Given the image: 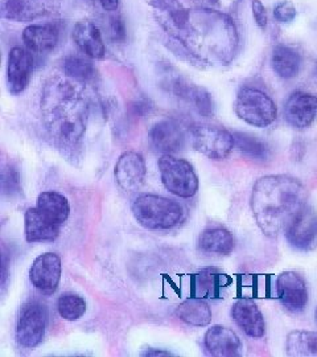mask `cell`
<instances>
[{
	"instance_id": "obj_1",
	"label": "cell",
	"mask_w": 317,
	"mask_h": 357,
	"mask_svg": "<svg viewBox=\"0 0 317 357\" xmlns=\"http://www.w3.org/2000/svg\"><path fill=\"white\" fill-rule=\"evenodd\" d=\"M89 101L78 84L52 79L41 97V115L54 144L65 153H75L86 131Z\"/></svg>"
},
{
	"instance_id": "obj_2",
	"label": "cell",
	"mask_w": 317,
	"mask_h": 357,
	"mask_svg": "<svg viewBox=\"0 0 317 357\" xmlns=\"http://www.w3.org/2000/svg\"><path fill=\"white\" fill-rule=\"evenodd\" d=\"M169 22L183 31L178 38L192 54L206 64H228L237 52L238 35L228 15L205 8L193 13L172 10Z\"/></svg>"
},
{
	"instance_id": "obj_3",
	"label": "cell",
	"mask_w": 317,
	"mask_h": 357,
	"mask_svg": "<svg viewBox=\"0 0 317 357\" xmlns=\"http://www.w3.org/2000/svg\"><path fill=\"white\" fill-rule=\"evenodd\" d=\"M307 191L297 178L268 175L259 178L252 193L255 221L267 237H277L307 206Z\"/></svg>"
},
{
	"instance_id": "obj_4",
	"label": "cell",
	"mask_w": 317,
	"mask_h": 357,
	"mask_svg": "<svg viewBox=\"0 0 317 357\" xmlns=\"http://www.w3.org/2000/svg\"><path fill=\"white\" fill-rule=\"evenodd\" d=\"M132 213L147 229H171L185 220V209L178 202L157 195L144 193L132 203Z\"/></svg>"
},
{
	"instance_id": "obj_5",
	"label": "cell",
	"mask_w": 317,
	"mask_h": 357,
	"mask_svg": "<svg viewBox=\"0 0 317 357\" xmlns=\"http://www.w3.org/2000/svg\"><path fill=\"white\" fill-rule=\"evenodd\" d=\"M238 118L254 128H267L277 119V105L262 90L243 88L234 103Z\"/></svg>"
},
{
	"instance_id": "obj_6",
	"label": "cell",
	"mask_w": 317,
	"mask_h": 357,
	"mask_svg": "<svg viewBox=\"0 0 317 357\" xmlns=\"http://www.w3.org/2000/svg\"><path fill=\"white\" fill-rule=\"evenodd\" d=\"M159 169L165 188L183 199H190L199 191V178L190 162L171 153L159 159Z\"/></svg>"
},
{
	"instance_id": "obj_7",
	"label": "cell",
	"mask_w": 317,
	"mask_h": 357,
	"mask_svg": "<svg viewBox=\"0 0 317 357\" xmlns=\"http://www.w3.org/2000/svg\"><path fill=\"white\" fill-rule=\"evenodd\" d=\"M193 147L213 160L228 158L234 149V137L228 130L212 125H196L190 130Z\"/></svg>"
},
{
	"instance_id": "obj_8",
	"label": "cell",
	"mask_w": 317,
	"mask_h": 357,
	"mask_svg": "<svg viewBox=\"0 0 317 357\" xmlns=\"http://www.w3.org/2000/svg\"><path fill=\"white\" fill-rule=\"evenodd\" d=\"M48 311L38 301H29L20 310L16 327V339L24 348L38 347L45 335Z\"/></svg>"
},
{
	"instance_id": "obj_9",
	"label": "cell",
	"mask_w": 317,
	"mask_h": 357,
	"mask_svg": "<svg viewBox=\"0 0 317 357\" xmlns=\"http://www.w3.org/2000/svg\"><path fill=\"white\" fill-rule=\"evenodd\" d=\"M61 259L54 253L38 255L29 270L32 284L44 295L56 293L61 280Z\"/></svg>"
},
{
	"instance_id": "obj_10",
	"label": "cell",
	"mask_w": 317,
	"mask_h": 357,
	"mask_svg": "<svg viewBox=\"0 0 317 357\" xmlns=\"http://www.w3.org/2000/svg\"><path fill=\"white\" fill-rule=\"evenodd\" d=\"M277 294L280 303L292 312L303 311L308 303V290L302 275L284 271L277 280Z\"/></svg>"
},
{
	"instance_id": "obj_11",
	"label": "cell",
	"mask_w": 317,
	"mask_h": 357,
	"mask_svg": "<svg viewBox=\"0 0 317 357\" xmlns=\"http://www.w3.org/2000/svg\"><path fill=\"white\" fill-rule=\"evenodd\" d=\"M286 237L295 249L311 250L317 246V213L305 206L286 229Z\"/></svg>"
},
{
	"instance_id": "obj_12",
	"label": "cell",
	"mask_w": 317,
	"mask_h": 357,
	"mask_svg": "<svg viewBox=\"0 0 317 357\" xmlns=\"http://www.w3.org/2000/svg\"><path fill=\"white\" fill-rule=\"evenodd\" d=\"M317 115V97L304 91L292 93L284 106L286 121L295 128H309Z\"/></svg>"
},
{
	"instance_id": "obj_13",
	"label": "cell",
	"mask_w": 317,
	"mask_h": 357,
	"mask_svg": "<svg viewBox=\"0 0 317 357\" xmlns=\"http://www.w3.org/2000/svg\"><path fill=\"white\" fill-rule=\"evenodd\" d=\"M146 178V163L143 156L134 151L122 153L115 166L118 185L127 192L138 191Z\"/></svg>"
},
{
	"instance_id": "obj_14",
	"label": "cell",
	"mask_w": 317,
	"mask_h": 357,
	"mask_svg": "<svg viewBox=\"0 0 317 357\" xmlns=\"http://www.w3.org/2000/svg\"><path fill=\"white\" fill-rule=\"evenodd\" d=\"M33 70V59L29 52L16 47L10 52L7 66L8 90L13 94H19L26 90Z\"/></svg>"
},
{
	"instance_id": "obj_15",
	"label": "cell",
	"mask_w": 317,
	"mask_h": 357,
	"mask_svg": "<svg viewBox=\"0 0 317 357\" xmlns=\"http://www.w3.org/2000/svg\"><path fill=\"white\" fill-rule=\"evenodd\" d=\"M61 0H0L1 16L17 22L32 20L60 4Z\"/></svg>"
},
{
	"instance_id": "obj_16",
	"label": "cell",
	"mask_w": 317,
	"mask_h": 357,
	"mask_svg": "<svg viewBox=\"0 0 317 357\" xmlns=\"http://www.w3.org/2000/svg\"><path fill=\"white\" fill-rule=\"evenodd\" d=\"M203 343L212 356H241V340L238 335L228 327L213 326L205 333Z\"/></svg>"
},
{
	"instance_id": "obj_17",
	"label": "cell",
	"mask_w": 317,
	"mask_h": 357,
	"mask_svg": "<svg viewBox=\"0 0 317 357\" xmlns=\"http://www.w3.org/2000/svg\"><path fill=\"white\" fill-rule=\"evenodd\" d=\"M231 318L250 337H262L266 332V321L261 310L250 299H240L231 307Z\"/></svg>"
},
{
	"instance_id": "obj_18",
	"label": "cell",
	"mask_w": 317,
	"mask_h": 357,
	"mask_svg": "<svg viewBox=\"0 0 317 357\" xmlns=\"http://www.w3.org/2000/svg\"><path fill=\"white\" fill-rule=\"evenodd\" d=\"M150 141L153 147L159 151L167 153H178L184 146V132L175 121L165 119L153 125L150 131Z\"/></svg>"
},
{
	"instance_id": "obj_19",
	"label": "cell",
	"mask_w": 317,
	"mask_h": 357,
	"mask_svg": "<svg viewBox=\"0 0 317 357\" xmlns=\"http://www.w3.org/2000/svg\"><path fill=\"white\" fill-rule=\"evenodd\" d=\"M26 238L28 243L54 241L59 237L60 225L52 222L44 216L38 206L29 208L26 212Z\"/></svg>"
},
{
	"instance_id": "obj_20",
	"label": "cell",
	"mask_w": 317,
	"mask_h": 357,
	"mask_svg": "<svg viewBox=\"0 0 317 357\" xmlns=\"http://www.w3.org/2000/svg\"><path fill=\"white\" fill-rule=\"evenodd\" d=\"M73 38L77 47L91 59H102L105 56V43L100 29L89 20H79L73 29Z\"/></svg>"
},
{
	"instance_id": "obj_21",
	"label": "cell",
	"mask_w": 317,
	"mask_h": 357,
	"mask_svg": "<svg viewBox=\"0 0 317 357\" xmlns=\"http://www.w3.org/2000/svg\"><path fill=\"white\" fill-rule=\"evenodd\" d=\"M199 246L208 255H228L234 250L235 241L228 229L222 227H210L201 233Z\"/></svg>"
},
{
	"instance_id": "obj_22",
	"label": "cell",
	"mask_w": 317,
	"mask_h": 357,
	"mask_svg": "<svg viewBox=\"0 0 317 357\" xmlns=\"http://www.w3.org/2000/svg\"><path fill=\"white\" fill-rule=\"evenodd\" d=\"M38 211L57 225H63L70 213L68 199L59 192H42L38 199Z\"/></svg>"
},
{
	"instance_id": "obj_23",
	"label": "cell",
	"mask_w": 317,
	"mask_h": 357,
	"mask_svg": "<svg viewBox=\"0 0 317 357\" xmlns=\"http://www.w3.org/2000/svg\"><path fill=\"white\" fill-rule=\"evenodd\" d=\"M23 40L31 51L47 53L54 50L59 43V31L49 24L26 26Z\"/></svg>"
},
{
	"instance_id": "obj_24",
	"label": "cell",
	"mask_w": 317,
	"mask_h": 357,
	"mask_svg": "<svg viewBox=\"0 0 317 357\" xmlns=\"http://www.w3.org/2000/svg\"><path fill=\"white\" fill-rule=\"evenodd\" d=\"M176 315L178 319L194 327H205L212 321V310L203 298H188L178 305Z\"/></svg>"
},
{
	"instance_id": "obj_25",
	"label": "cell",
	"mask_w": 317,
	"mask_h": 357,
	"mask_svg": "<svg viewBox=\"0 0 317 357\" xmlns=\"http://www.w3.org/2000/svg\"><path fill=\"white\" fill-rule=\"evenodd\" d=\"M230 283L231 280L218 268H203L196 277V290L200 298H221L222 290Z\"/></svg>"
},
{
	"instance_id": "obj_26",
	"label": "cell",
	"mask_w": 317,
	"mask_h": 357,
	"mask_svg": "<svg viewBox=\"0 0 317 357\" xmlns=\"http://www.w3.org/2000/svg\"><path fill=\"white\" fill-rule=\"evenodd\" d=\"M272 69L278 76L290 79L297 76L302 66V57L299 52L286 45H278L272 52Z\"/></svg>"
},
{
	"instance_id": "obj_27",
	"label": "cell",
	"mask_w": 317,
	"mask_h": 357,
	"mask_svg": "<svg viewBox=\"0 0 317 357\" xmlns=\"http://www.w3.org/2000/svg\"><path fill=\"white\" fill-rule=\"evenodd\" d=\"M287 355L292 357H317V332H290L287 336Z\"/></svg>"
},
{
	"instance_id": "obj_28",
	"label": "cell",
	"mask_w": 317,
	"mask_h": 357,
	"mask_svg": "<svg viewBox=\"0 0 317 357\" xmlns=\"http://www.w3.org/2000/svg\"><path fill=\"white\" fill-rule=\"evenodd\" d=\"M234 137V147L240 153L253 160L263 162L267 160L270 156V149L266 143L256 137H253L250 134H243V132H235L233 134Z\"/></svg>"
},
{
	"instance_id": "obj_29",
	"label": "cell",
	"mask_w": 317,
	"mask_h": 357,
	"mask_svg": "<svg viewBox=\"0 0 317 357\" xmlns=\"http://www.w3.org/2000/svg\"><path fill=\"white\" fill-rule=\"evenodd\" d=\"M57 311L63 319L75 321L85 314L86 302L77 294H63L57 301Z\"/></svg>"
},
{
	"instance_id": "obj_30",
	"label": "cell",
	"mask_w": 317,
	"mask_h": 357,
	"mask_svg": "<svg viewBox=\"0 0 317 357\" xmlns=\"http://www.w3.org/2000/svg\"><path fill=\"white\" fill-rule=\"evenodd\" d=\"M63 70L66 76L76 79L77 82H86L95 76V69L91 63L77 56H70L65 60Z\"/></svg>"
},
{
	"instance_id": "obj_31",
	"label": "cell",
	"mask_w": 317,
	"mask_h": 357,
	"mask_svg": "<svg viewBox=\"0 0 317 357\" xmlns=\"http://www.w3.org/2000/svg\"><path fill=\"white\" fill-rule=\"evenodd\" d=\"M188 100L194 105V107L199 110L200 114L203 116H212L213 115V100L210 98V94L206 90L200 88H187L185 91Z\"/></svg>"
},
{
	"instance_id": "obj_32",
	"label": "cell",
	"mask_w": 317,
	"mask_h": 357,
	"mask_svg": "<svg viewBox=\"0 0 317 357\" xmlns=\"http://www.w3.org/2000/svg\"><path fill=\"white\" fill-rule=\"evenodd\" d=\"M1 187H3V193L13 196L15 193L20 191V178L19 172L13 169V167H8L3 169L1 175Z\"/></svg>"
},
{
	"instance_id": "obj_33",
	"label": "cell",
	"mask_w": 317,
	"mask_h": 357,
	"mask_svg": "<svg viewBox=\"0 0 317 357\" xmlns=\"http://www.w3.org/2000/svg\"><path fill=\"white\" fill-rule=\"evenodd\" d=\"M200 4L205 10L229 15L237 10L240 0H200Z\"/></svg>"
},
{
	"instance_id": "obj_34",
	"label": "cell",
	"mask_w": 317,
	"mask_h": 357,
	"mask_svg": "<svg viewBox=\"0 0 317 357\" xmlns=\"http://www.w3.org/2000/svg\"><path fill=\"white\" fill-rule=\"evenodd\" d=\"M296 15H297L296 8L293 7L291 1H287V0L280 1L274 8V16L281 23L292 22L296 17Z\"/></svg>"
},
{
	"instance_id": "obj_35",
	"label": "cell",
	"mask_w": 317,
	"mask_h": 357,
	"mask_svg": "<svg viewBox=\"0 0 317 357\" xmlns=\"http://www.w3.org/2000/svg\"><path fill=\"white\" fill-rule=\"evenodd\" d=\"M253 15L256 24L261 26L262 29H265L267 26L266 8L259 0H254L253 1Z\"/></svg>"
},
{
	"instance_id": "obj_36",
	"label": "cell",
	"mask_w": 317,
	"mask_h": 357,
	"mask_svg": "<svg viewBox=\"0 0 317 357\" xmlns=\"http://www.w3.org/2000/svg\"><path fill=\"white\" fill-rule=\"evenodd\" d=\"M100 3L103 7L105 11H109V13H114L118 10V6H119V0H100Z\"/></svg>"
},
{
	"instance_id": "obj_37",
	"label": "cell",
	"mask_w": 317,
	"mask_h": 357,
	"mask_svg": "<svg viewBox=\"0 0 317 357\" xmlns=\"http://www.w3.org/2000/svg\"><path fill=\"white\" fill-rule=\"evenodd\" d=\"M143 356H173L171 352L163 349H148L143 354Z\"/></svg>"
},
{
	"instance_id": "obj_38",
	"label": "cell",
	"mask_w": 317,
	"mask_h": 357,
	"mask_svg": "<svg viewBox=\"0 0 317 357\" xmlns=\"http://www.w3.org/2000/svg\"><path fill=\"white\" fill-rule=\"evenodd\" d=\"M316 319H317V310H316Z\"/></svg>"
},
{
	"instance_id": "obj_39",
	"label": "cell",
	"mask_w": 317,
	"mask_h": 357,
	"mask_svg": "<svg viewBox=\"0 0 317 357\" xmlns=\"http://www.w3.org/2000/svg\"><path fill=\"white\" fill-rule=\"evenodd\" d=\"M316 70H317V66H316Z\"/></svg>"
}]
</instances>
